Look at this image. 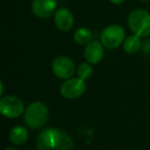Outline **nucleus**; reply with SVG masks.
<instances>
[{"mask_svg":"<svg viewBox=\"0 0 150 150\" xmlns=\"http://www.w3.org/2000/svg\"><path fill=\"white\" fill-rule=\"evenodd\" d=\"M37 150H72L74 147L73 139L60 129H45L37 136Z\"/></svg>","mask_w":150,"mask_h":150,"instance_id":"f257e3e1","label":"nucleus"},{"mask_svg":"<svg viewBox=\"0 0 150 150\" xmlns=\"http://www.w3.org/2000/svg\"><path fill=\"white\" fill-rule=\"evenodd\" d=\"M48 118V109L41 102H33L26 108L24 121L31 129H39Z\"/></svg>","mask_w":150,"mask_h":150,"instance_id":"f03ea898","label":"nucleus"},{"mask_svg":"<svg viewBox=\"0 0 150 150\" xmlns=\"http://www.w3.org/2000/svg\"><path fill=\"white\" fill-rule=\"evenodd\" d=\"M127 24L135 35L139 37H147L150 34V13L143 9L132 11L127 18Z\"/></svg>","mask_w":150,"mask_h":150,"instance_id":"7ed1b4c3","label":"nucleus"},{"mask_svg":"<svg viewBox=\"0 0 150 150\" xmlns=\"http://www.w3.org/2000/svg\"><path fill=\"white\" fill-rule=\"evenodd\" d=\"M125 35V29L120 25H110L101 33V42L108 50H114L123 42Z\"/></svg>","mask_w":150,"mask_h":150,"instance_id":"20e7f679","label":"nucleus"},{"mask_svg":"<svg viewBox=\"0 0 150 150\" xmlns=\"http://www.w3.org/2000/svg\"><path fill=\"white\" fill-rule=\"evenodd\" d=\"M25 111L23 101L15 96L2 97L0 100V112L7 118H17Z\"/></svg>","mask_w":150,"mask_h":150,"instance_id":"39448f33","label":"nucleus"},{"mask_svg":"<svg viewBox=\"0 0 150 150\" xmlns=\"http://www.w3.org/2000/svg\"><path fill=\"white\" fill-rule=\"evenodd\" d=\"M52 72L60 79H70L76 71L74 62L67 56L57 57L52 64Z\"/></svg>","mask_w":150,"mask_h":150,"instance_id":"423d86ee","label":"nucleus"},{"mask_svg":"<svg viewBox=\"0 0 150 150\" xmlns=\"http://www.w3.org/2000/svg\"><path fill=\"white\" fill-rule=\"evenodd\" d=\"M86 80L81 79L79 77H72L70 79L65 80V82H63V84L61 86L60 92L61 95L65 99L74 100V99H77L80 96H82L84 94V92H86Z\"/></svg>","mask_w":150,"mask_h":150,"instance_id":"0eeeda50","label":"nucleus"},{"mask_svg":"<svg viewBox=\"0 0 150 150\" xmlns=\"http://www.w3.org/2000/svg\"><path fill=\"white\" fill-rule=\"evenodd\" d=\"M57 8V0H33L32 11L40 19H47Z\"/></svg>","mask_w":150,"mask_h":150,"instance_id":"6e6552de","label":"nucleus"},{"mask_svg":"<svg viewBox=\"0 0 150 150\" xmlns=\"http://www.w3.org/2000/svg\"><path fill=\"white\" fill-rule=\"evenodd\" d=\"M54 24L60 31H70L73 28V25H74L73 13L66 7H62V8L58 9L54 13Z\"/></svg>","mask_w":150,"mask_h":150,"instance_id":"1a4fd4ad","label":"nucleus"},{"mask_svg":"<svg viewBox=\"0 0 150 150\" xmlns=\"http://www.w3.org/2000/svg\"><path fill=\"white\" fill-rule=\"evenodd\" d=\"M83 56L88 63L98 64L104 57V45L102 42L92 40L88 45H86Z\"/></svg>","mask_w":150,"mask_h":150,"instance_id":"9d476101","label":"nucleus"},{"mask_svg":"<svg viewBox=\"0 0 150 150\" xmlns=\"http://www.w3.org/2000/svg\"><path fill=\"white\" fill-rule=\"evenodd\" d=\"M29 138V134H28L27 129H25L24 127H15L9 133V140L13 145L21 146L23 144H25L28 141Z\"/></svg>","mask_w":150,"mask_h":150,"instance_id":"9b49d317","label":"nucleus"},{"mask_svg":"<svg viewBox=\"0 0 150 150\" xmlns=\"http://www.w3.org/2000/svg\"><path fill=\"white\" fill-rule=\"evenodd\" d=\"M142 46V41L141 37L137 35H131L129 37H127L123 41V50H125L127 54H136L140 50Z\"/></svg>","mask_w":150,"mask_h":150,"instance_id":"f8f14e48","label":"nucleus"},{"mask_svg":"<svg viewBox=\"0 0 150 150\" xmlns=\"http://www.w3.org/2000/svg\"><path fill=\"white\" fill-rule=\"evenodd\" d=\"M92 32L88 28H78L74 33V40L79 45H88L92 41Z\"/></svg>","mask_w":150,"mask_h":150,"instance_id":"ddd939ff","label":"nucleus"},{"mask_svg":"<svg viewBox=\"0 0 150 150\" xmlns=\"http://www.w3.org/2000/svg\"><path fill=\"white\" fill-rule=\"evenodd\" d=\"M76 72L78 74V77L83 80H86L91 78V76L93 75V67L91 66L90 63H81L77 67Z\"/></svg>","mask_w":150,"mask_h":150,"instance_id":"4468645a","label":"nucleus"},{"mask_svg":"<svg viewBox=\"0 0 150 150\" xmlns=\"http://www.w3.org/2000/svg\"><path fill=\"white\" fill-rule=\"evenodd\" d=\"M112 4H115V5H118V4H121V3L125 1V0H109Z\"/></svg>","mask_w":150,"mask_h":150,"instance_id":"2eb2a0df","label":"nucleus"},{"mask_svg":"<svg viewBox=\"0 0 150 150\" xmlns=\"http://www.w3.org/2000/svg\"><path fill=\"white\" fill-rule=\"evenodd\" d=\"M0 86H1V92H0V96H2V94H3V82H0Z\"/></svg>","mask_w":150,"mask_h":150,"instance_id":"dca6fc26","label":"nucleus"},{"mask_svg":"<svg viewBox=\"0 0 150 150\" xmlns=\"http://www.w3.org/2000/svg\"><path fill=\"white\" fill-rule=\"evenodd\" d=\"M5 150H17L16 148H13V147H8V148H6Z\"/></svg>","mask_w":150,"mask_h":150,"instance_id":"f3484780","label":"nucleus"},{"mask_svg":"<svg viewBox=\"0 0 150 150\" xmlns=\"http://www.w3.org/2000/svg\"><path fill=\"white\" fill-rule=\"evenodd\" d=\"M140 1H142V2H147V1H149V0H140Z\"/></svg>","mask_w":150,"mask_h":150,"instance_id":"a211bd4d","label":"nucleus"}]
</instances>
